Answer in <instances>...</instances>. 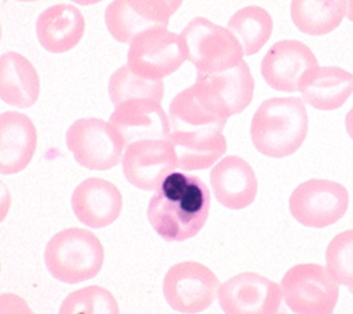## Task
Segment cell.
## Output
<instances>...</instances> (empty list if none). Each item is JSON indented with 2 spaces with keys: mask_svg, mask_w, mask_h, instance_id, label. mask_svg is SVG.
<instances>
[{
  "mask_svg": "<svg viewBox=\"0 0 353 314\" xmlns=\"http://www.w3.org/2000/svg\"><path fill=\"white\" fill-rule=\"evenodd\" d=\"M16 2H21V3H31V2H38V0H16Z\"/></svg>",
  "mask_w": 353,
  "mask_h": 314,
  "instance_id": "obj_33",
  "label": "cell"
},
{
  "mask_svg": "<svg viewBox=\"0 0 353 314\" xmlns=\"http://www.w3.org/2000/svg\"><path fill=\"white\" fill-rule=\"evenodd\" d=\"M74 216L85 226L103 229L112 224L122 210V195L115 184L100 177L81 181L72 194Z\"/></svg>",
  "mask_w": 353,
  "mask_h": 314,
  "instance_id": "obj_16",
  "label": "cell"
},
{
  "mask_svg": "<svg viewBox=\"0 0 353 314\" xmlns=\"http://www.w3.org/2000/svg\"><path fill=\"white\" fill-rule=\"evenodd\" d=\"M184 0H112L104 20L111 37L130 43L139 34L159 26H168Z\"/></svg>",
  "mask_w": 353,
  "mask_h": 314,
  "instance_id": "obj_11",
  "label": "cell"
},
{
  "mask_svg": "<svg viewBox=\"0 0 353 314\" xmlns=\"http://www.w3.org/2000/svg\"><path fill=\"white\" fill-rule=\"evenodd\" d=\"M210 210V191L201 177L175 170L164 177L148 206L154 232L168 243L195 237L205 226Z\"/></svg>",
  "mask_w": 353,
  "mask_h": 314,
  "instance_id": "obj_1",
  "label": "cell"
},
{
  "mask_svg": "<svg viewBox=\"0 0 353 314\" xmlns=\"http://www.w3.org/2000/svg\"><path fill=\"white\" fill-rule=\"evenodd\" d=\"M39 93V75L24 55L14 51L0 55V100L27 110L38 101Z\"/></svg>",
  "mask_w": 353,
  "mask_h": 314,
  "instance_id": "obj_22",
  "label": "cell"
},
{
  "mask_svg": "<svg viewBox=\"0 0 353 314\" xmlns=\"http://www.w3.org/2000/svg\"><path fill=\"white\" fill-rule=\"evenodd\" d=\"M347 14L346 0H292L290 17L303 34L320 37L335 31Z\"/></svg>",
  "mask_w": 353,
  "mask_h": 314,
  "instance_id": "obj_23",
  "label": "cell"
},
{
  "mask_svg": "<svg viewBox=\"0 0 353 314\" xmlns=\"http://www.w3.org/2000/svg\"><path fill=\"white\" fill-rule=\"evenodd\" d=\"M251 141L265 157L285 159L294 155L308 135L305 104L297 97H272L261 103L252 115Z\"/></svg>",
  "mask_w": 353,
  "mask_h": 314,
  "instance_id": "obj_2",
  "label": "cell"
},
{
  "mask_svg": "<svg viewBox=\"0 0 353 314\" xmlns=\"http://www.w3.org/2000/svg\"><path fill=\"white\" fill-rule=\"evenodd\" d=\"M122 170L129 184L156 191L165 175L179 170V161L170 139H148L125 148Z\"/></svg>",
  "mask_w": 353,
  "mask_h": 314,
  "instance_id": "obj_13",
  "label": "cell"
},
{
  "mask_svg": "<svg viewBox=\"0 0 353 314\" xmlns=\"http://www.w3.org/2000/svg\"><path fill=\"white\" fill-rule=\"evenodd\" d=\"M345 126H346V132L349 135V138L353 141V106L345 118Z\"/></svg>",
  "mask_w": 353,
  "mask_h": 314,
  "instance_id": "obj_30",
  "label": "cell"
},
{
  "mask_svg": "<svg viewBox=\"0 0 353 314\" xmlns=\"http://www.w3.org/2000/svg\"><path fill=\"white\" fill-rule=\"evenodd\" d=\"M185 61L181 34L159 26L139 34L129 43L126 65L141 77L163 80L179 70Z\"/></svg>",
  "mask_w": 353,
  "mask_h": 314,
  "instance_id": "obj_6",
  "label": "cell"
},
{
  "mask_svg": "<svg viewBox=\"0 0 353 314\" xmlns=\"http://www.w3.org/2000/svg\"><path fill=\"white\" fill-rule=\"evenodd\" d=\"M66 146L80 166L96 171L117 167L125 152L118 130L100 118L74 121L66 132Z\"/></svg>",
  "mask_w": 353,
  "mask_h": 314,
  "instance_id": "obj_8",
  "label": "cell"
},
{
  "mask_svg": "<svg viewBox=\"0 0 353 314\" xmlns=\"http://www.w3.org/2000/svg\"><path fill=\"white\" fill-rule=\"evenodd\" d=\"M0 41H2V24H0Z\"/></svg>",
  "mask_w": 353,
  "mask_h": 314,
  "instance_id": "obj_34",
  "label": "cell"
},
{
  "mask_svg": "<svg viewBox=\"0 0 353 314\" xmlns=\"http://www.w3.org/2000/svg\"><path fill=\"white\" fill-rule=\"evenodd\" d=\"M104 247L99 237L81 228L58 232L43 251L50 274L69 285L96 278L104 265Z\"/></svg>",
  "mask_w": 353,
  "mask_h": 314,
  "instance_id": "obj_3",
  "label": "cell"
},
{
  "mask_svg": "<svg viewBox=\"0 0 353 314\" xmlns=\"http://www.w3.org/2000/svg\"><path fill=\"white\" fill-rule=\"evenodd\" d=\"M58 314H119V306L108 289L92 285L69 293Z\"/></svg>",
  "mask_w": 353,
  "mask_h": 314,
  "instance_id": "obj_26",
  "label": "cell"
},
{
  "mask_svg": "<svg viewBox=\"0 0 353 314\" xmlns=\"http://www.w3.org/2000/svg\"><path fill=\"white\" fill-rule=\"evenodd\" d=\"M12 206V197L6 184L0 179V224L5 222Z\"/></svg>",
  "mask_w": 353,
  "mask_h": 314,
  "instance_id": "obj_29",
  "label": "cell"
},
{
  "mask_svg": "<svg viewBox=\"0 0 353 314\" xmlns=\"http://www.w3.org/2000/svg\"><path fill=\"white\" fill-rule=\"evenodd\" d=\"M219 278L206 265L196 261L174 264L163 279L167 304L181 314H198L210 307L220 288Z\"/></svg>",
  "mask_w": 353,
  "mask_h": 314,
  "instance_id": "obj_9",
  "label": "cell"
},
{
  "mask_svg": "<svg viewBox=\"0 0 353 314\" xmlns=\"http://www.w3.org/2000/svg\"><path fill=\"white\" fill-rule=\"evenodd\" d=\"M125 148L148 139H168L170 119L161 103L153 100H128L115 106L110 117Z\"/></svg>",
  "mask_w": 353,
  "mask_h": 314,
  "instance_id": "obj_15",
  "label": "cell"
},
{
  "mask_svg": "<svg viewBox=\"0 0 353 314\" xmlns=\"http://www.w3.org/2000/svg\"><path fill=\"white\" fill-rule=\"evenodd\" d=\"M210 186L219 204L232 210L252 205L258 193L255 171L240 156L220 159L210 171Z\"/></svg>",
  "mask_w": 353,
  "mask_h": 314,
  "instance_id": "obj_17",
  "label": "cell"
},
{
  "mask_svg": "<svg viewBox=\"0 0 353 314\" xmlns=\"http://www.w3.org/2000/svg\"><path fill=\"white\" fill-rule=\"evenodd\" d=\"M254 87L255 81L245 61L228 72L196 77L192 84L198 99L226 122L251 104Z\"/></svg>",
  "mask_w": 353,
  "mask_h": 314,
  "instance_id": "obj_10",
  "label": "cell"
},
{
  "mask_svg": "<svg viewBox=\"0 0 353 314\" xmlns=\"http://www.w3.org/2000/svg\"><path fill=\"white\" fill-rule=\"evenodd\" d=\"M38 133L32 119L17 111L0 114V174L14 175L32 161Z\"/></svg>",
  "mask_w": 353,
  "mask_h": 314,
  "instance_id": "obj_18",
  "label": "cell"
},
{
  "mask_svg": "<svg viewBox=\"0 0 353 314\" xmlns=\"http://www.w3.org/2000/svg\"><path fill=\"white\" fill-rule=\"evenodd\" d=\"M187 61L196 69V77L228 72L244 59L236 35L206 17L192 19L181 32Z\"/></svg>",
  "mask_w": 353,
  "mask_h": 314,
  "instance_id": "obj_5",
  "label": "cell"
},
{
  "mask_svg": "<svg viewBox=\"0 0 353 314\" xmlns=\"http://www.w3.org/2000/svg\"><path fill=\"white\" fill-rule=\"evenodd\" d=\"M299 92L304 104L320 111H335L353 93V73L338 66L319 65L305 73Z\"/></svg>",
  "mask_w": 353,
  "mask_h": 314,
  "instance_id": "obj_21",
  "label": "cell"
},
{
  "mask_svg": "<svg viewBox=\"0 0 353 314\" xmlns=\"http://www.w3.org/2000/svg\"><path fill=\"white\" fill-rule=\"evenodd\" d=\"M347 2V14L346 19L353 23V0H346Z\"/></svg>",
  "mask_w": 353,
  "mask_h": 314,
  "instance_id": "obj_32",
  "label": "cell"
},
{
  "mask_svg": "<svg viewBox=\"0 0 353 314\" xmlns=\"http://www.w3.org/2000/svg\"><path fill=\"white\" fill-rule=\"evenodd\" d=\"M225 314H276L282 302L281 285L256 273H241L217 292Z\"/></svg>",
  "mask_w": 353,
  "mask_h": 314,
  "instance_id": "obj_12",
  "label": "cell"
},
{
  "mask_svg": "<svg viewBox=\"0 0 353 314\" xmlns=\"http://www.w3.org/2000/svg\"><path fill=\"white\" fill-rule=\"evenodd\" d=\"M228 28L239 39L245 57L258 54L274 32V19L261 6H245L229 20Z\"/></svg>",
  "mask_w": 353,
  "mask_h": 314,
  "instance_id": "obj_24",
  "label": "cell"
},
{
  "mask_svg": "<svg viewBox=\"0 0 353 314\" xmlns=\"http://www.w3.org/2000/svg\"><path fill=\"white\" fill-rule=\"evenodd\" d=\"M349 208V193L334 179L312 178L299 184L290 198V215L312 229H325L339 222Z\"/></svg>",
  "mask_w": 353,
  "mask_h": 314,
  "instance_id": "obj_7",
  "label": "cell"
},
{
  "mask_svg": "<svg viewBox=\"0 0 353 314\" xmlns=\"http://www.w3.org/2000/svg\"><path fill=\"white\" fill-rule=\"evenodd\" d=\"M41 47L51 54H65L76 48L84 37L85 20L73 5H54L43 10L35 23Z\"/></svg>",
  "mask_w": 353,
  "mask_h": 314,
  "instance_id": "obj_20",
  "label": "cell"
},
{
  "mask_svg": "<svg viewBox=\"0 0 353 314\" xmlns=\"http://www.w3.org/2000/svg\"><path fill=\"white\" fill-rule=\"evenodd\" d=\"M0 314H34L28 303L16 293H0Z\"/></svg>",
  "mask_w": 353,
  "mask_h": 314,
  "instance_id": "obj_28",
  "label": "cell"
},
{
  "mask_svg": "<svg viewBox=\"0 0 353 314\" xmlns=\"http://www.w3.org/2000/svg\"><path fill=\"white\" fill-rule=\"evenodd\" d=\"M319 66L314 52L297 39L274 43L261 62V75L270 87L283 93L299 92L307 72Z\"/></svg>",
  "mask_w": 353,
  "mask_h": 314,
  "instance_id": "obj_14",
  "label": "cell"
},
{
  "mask_svg": "<svg viewBox=\"0 0 353 314\" xmlns=\"http://www.w3.org/2000/svg\"><path fill=\"white\" fill-rule=\"evenodd\" d=\"M72 2L76 5H80V6H93V5L101 3L103 0H72Z\"/></svg>",
  "mask_w": 353,
  "mask_h": 314,
  "instance_id": "obj_31",
  "label": "cell"
},
{
  "mask_svg": "<svg viewBox=\"0 0 353 314\" xmlns=\"http://www.w3.org/2000/svg\"><path fill=\"white\" fill-rule=\"evenodd\" d=\"M279 285L282 302L276 314H334L339 284L327 266L314 262L293 265Z\"/></svg>",
  "mask_w": 353,
  "mask_h": 314,
  "instance_id": "obj_4",
  "label": "cell"
},
{
  "mask_svg": "<svg viewBox=\"0 0 353 314\" xmlns=\"http://www.w3.org/2000/svg\"><path fill=\"white\" fill-rule=\"evenodd\" d=\"M0 269H2V266H0Z\"/></svg>",
  "mask_w": 353,
  "mask_h": 314,
  "instance_id": "obj_35",
  "label": "cell"
},
{
  "mask_svg": "<svg viewBox=\"0 0 353 314\" xmlns=\"http://www.w3.org/2000/svg\"><path fill=\"white\" fill-rule=\"evenodd\" d=\"M325 266L339 286L353 291V229L338 233L325 251Z\"/></svg>",
  "mask_w": 353,
  "mask_h": 314,
  "instance_id": "obj_27",
  "label": "cell"
},
{
  "mask_svg": "<svg viewBox=\"0 0 353 314\" xmlns=\"http://www.w3.org/2000/svg\"><path fill=\"white\" fill-rule=\"evenodd\" d=\"M179 161V170L198 171L213 167L228 150L223 129L205 128L191 130H170Z\"/></svg>",
  "mask_w": 353,
  "mask_h": 314,
  "instance_id": "obj_19",
  "label": "cell"
},
{
  "mask_svg": "<svg viewBox=\"0 0 353 314\" xmlns=\"http://www.w3.org/2000/svg\"><path fill=\"white\" fill-rule=\"evenodd\" d=\"M108 95L114 107L128 100H153L161 103L164 81L141 77L132 72L128 65H123L110 77Z\"/></svg>",
  "mask_w": 353,
  "mask_h": 314,
  "instance_id": "obj_25",
  "label": "cell"
}]
</instances>
